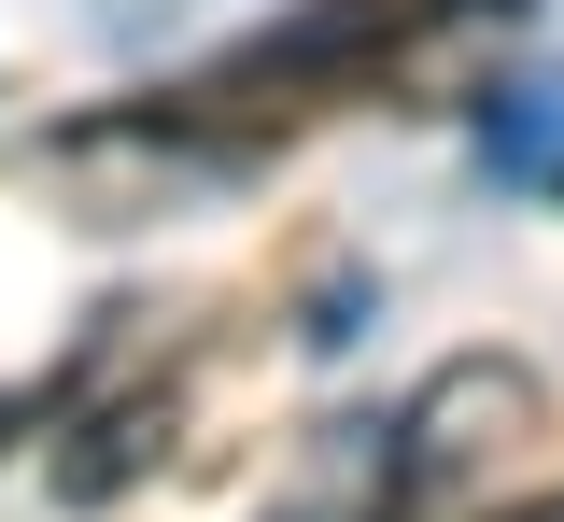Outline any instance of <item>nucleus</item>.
<instances>
[{"label": "nucleus", "mask_w": 564, "mask_h": 522, "mask_svg": "<svg viewBox=\"0 0 564 522\" xmlns=\"http://www.w3.org/2000/svg\"><path fill=\"white\" fill-rule=\"evenodd\" d=\"M452 14H522V0H311V14H282V29H254L226 72L198 85V113H240V99H325V85H381L410 43H437Z\"/></svg>", "instance_id": "f257e3e1"}, {"label": "nucleus", "mask_w": 564, "mask_h": 522, "mask_svg": "<svg viewBox=\"0 0 564 522\" xmlns=\"http://www.w3.org/2000/svg\"><path fill=\"white\" fill-rule=\"evenodd\" d=\"M155 452H170V395H113L99 424H70V452H57V494H70V509H113V494H128Z\"/></svg>", "instance_id": "f03ea898"}, {"label": "nucleus", "mask_w": 564, "mask_h": 522, "mask_svg": "<svg viewBox=\"0 0 564 522\" xmlns=\"http://www.w3.org/2000/svg\"><path fill=\"white\" fill-rule=\"evenodd\" d=\"M508 522H564V494H551V509H508Z\"/></svg>", "instance_id": "7ed1b4c3"}, {"label": "nucleus", "mask_w": 564, "mask_h": 522, "mask_svg": "<svg viewBox=\"0 0 564 522\" xmlns=\"http://www.w3.org/2000/svg\"><path fill=\"white\" fill-rule=\"evenodd\" d=\"M0 438H14V395H0Z\"/></svg>", "instance_id": "20e7f679"}, {"label": "nucleus", "mask_w": 564, "mask_h": 522, "mask_svg": "<svg viewBox=\"0 0 564 522\" xmlns=\"http://www.w3.org/2000/svg\"><path fill=\"white\" fill-rule=\"evenodd\" d=\"M551 198H564V170H551Z\"/></svg>", "instance_id": "39448f33"}]
</instances>
